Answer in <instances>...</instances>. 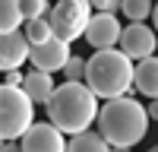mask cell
Wrapping results in <instances>:
<instances>
[{"mask_svg":"<svg viewBox=\"0 0 158 152\" xmlns=\"http://www.w3.org/2000/svg\"><path fill=\"white\" fill-rule=\"evenodd\" d=\"M149 124H152L149 108L130 95L104 101L98 114V133L111 146H123V149H133L136 143H142L149 133Z\"/></svg>","mask_w":158,"mask_h":152,"instance_id":"cell-1","label":"cell"},{"mask_svg":"<svg viewBox=\"0 0 158 152\" xmlns=\"http://www.w3.org/2000/svg\"><path fill=\"white\" fill-rule=\"evenodd\" d=\"M98 114H101L98 95L85 82H63V86H57L54 98L48 101V120L57 124L70 136H79V133L92 130Z\"/></svg>","mask_w":158,"mask_h":152,"instance_id":"cell-2","label":"cell"},{"mask_svg":"<svg viewBox=\"0 0 158 152\" xmlns=\"http://www.w3.org/2000/svg\"><path fill=\"white\" fill-rule=\"evenodd\" d=\"M85 86L104 101L123 98L130 89L136 86V63H133V57H127L123 51H117V48L95 51V54L89 57Z\"/></svg>","mask_w":158,"mask_h":152,"instance_id":"cell-3","label":"cell"},{"mask_svg":"<svg viewBox=\"0 0 158 152\" xmlns=\"http://www.w3.org/2000/svg\"><path fill=\"white\" fill-rule=\"evenodd\" d=\"M35 127V101L22 86L0 89V133L3 139H22Z\"/></svg>","mask_w":158,"mask_h":152,"instance_id":"cell-4","label":"cell"},{"mask_svg":"<svg viewBox=\"0 0 158 152\" xmlns=\"http://www.w3.org/2000/svg\"><path fill=\"white\" fill-rule=\"evenodd\" d=\"M92 3L89 0H57L54 10H51V29L57 38L63 41H76V38H85V29L92 22Z\"/></svg>","mask_w":158,"mask_h":152,"instance_id":"cell-5","label":"cell"},{"mask_svg":"<svg viewBox=\"0 0 158 152\" xmlns=\"http://www.w3.org/2000/svg\"><path fill=\"white\" fill-rule=\"evenodd\" d=\"M120 51L133 60H146L158 54V35L155 29H149L146 22H130L123 35H120Z\"/></svg>","mask_w":158,"mask_h":152,"instance_id":"cell-6","label":"cell"},{"mask_svg":"<svg viewBox=\"0 0 158 152\" xmlns=\"http://www.w3.org/2000/svg\"><path fill=\"white\" fill-rule=\"evenodd\" d=\"M19 152H67V139H63V130L51 120H38L29 133L19 139Z\"/></svg>","mask_w":158,"mask_h":152,"instance_id":"cell-7","label":"cell"},{"mask_svg":"<svg viewBox=\"0 0 158 152\" xmlns=\"http://www.w3.org/2000/svg\"><path fill=\"white\" fill-rule=\"evenodd\" d=\"M120 19L114 16V13H95L89 22V29H85V41L95 48V51H108L114 44H120Z\"/></svg>","mask_w":158,"mask_h":152,"instance_id":"cell-8","label":"cell"},{"mask_svg":"<svg viewBox=\"0 0 158 152\" xmlns=\"http://www.w3.org/2000/svg\"><path fill=\"white\" fill-rule=\"evenodd\" d=\"M70 41H63V38H51L44 44H32V67L35 70H44V73H57L70 63Z\"/></svg>","mask_w":158,"mask_h":152,"instance_id":"cell-9","label":"cell"},{"mask_svg":"<svg viewBox=\"0 0 158 152\" xmlns=\"http://www.w3.org/2000/svg\"><path fill=\"white\" fill-rule=\"evenodd\" d=\"M25 60H32V41L25 32H3L0 38V67L3 73L19 70Z\"/></svg>","mask_w":158,"mask_h":152,"instance_id":"cell-10","label":"cell"},{"mask_svg":"<svg viewBox=\"0 0 158 152\" xmlns=\"http://www.w3.org/2000/svg\"><path fill=\"white\" fill-rule=\"evenodd\" d=\"M22 89L32 95L35 105H48V101L54 98V92H57L54 79H51V73H44V70H32L29 76H25V86H22Z\"/></svg>","mask_w":158,"mask_h":152,"instance_id":"cell-11","label":"cell"},{"mask_svg":"<svg viewBox=\"0 0 158 152\" xmlns=\"http://www.w3.org/2000/svg\"><path fill=\"white\" fill-rule=\"evenodd\" d=\"M136 89L149 98H158V54L136 63Z\"/></svg>","mask_w":158,"mask_h":152,"instance_id":"cell-12","label":"cell"},{"mask_svg":"<svg viewBox=\"0 0 158 152\" xmlns=\"http://www.w3.org/2000/svg\"><path fill=\"white\" fill-rule=\"evenodd\" d=\"M111 149L114 146L101 133H95V130H85L79 136H70V146H67V152H111Z\"/></svg>","mask_w":158,"mask_h":152,"instance_id":"cell-13","label":"cell"},{"mask_svg":"<svg viewBox=\"0 0 158 152\" xmlns=\"http://www.w3.org/2000/svg\"><path fill=\"white\" fill-rule=\"evenodd\" d=\"M19 22H25L22 0H0V29L3 32H19Z\"/></svg>","mask_w":158,"mask_h":152,"instance_id":"cell-14","label":"cell"},{"mask_svg":"<svg viewBox=\"0 0 158 152\" xmlns=\"http://www.w3.org/2000/svg\"><path fill=\"white\" fill-rule=\"evenodd\" d=\"M152 13H155L152 0H123V16L130 22H146Z\"/></svg>","mask_w":158,"mask_h":152,"instance_id":"cell-15","label":"cell"},{"mask_svg":"<svg viewBox=\"0 0 158 152\" xmlns=\"http://www.w3.org/2000/svg\"><path fill=\"white\" fill-rule=\"evenodd\" d=\"M25 35H29L32 44H44L54 38V29H51V19H32L25 22Z\"/></svg>","mask_w":158,"mask_h":152,"instance_id":"cell-16","label":"cell"},{"mask_svg":"<svg viewBox=\"0 0 158 152\" xmlns=\"http://www.w3.org/2000/svg\"><path fill=\"white\" fill-rule=\"evenodd\" d=\"M51 6L48 0H22V16H25V22H32V19H48L51 16Z\"/></svg>","mask_w":158,"mask_h":152,"instance_id":"cell-17","label":"cell"},{"mask_svg":"<svg viewBox=\"0 0 158 152\" xmlns=\"http://www.w3.org/2000/svg\"><path fill=\"white\" fill-rule=\"evenodd\" d=\"M85 70H89V60L73 54L70 63L63 67V76H67V82H85Z\"/></svg>","mask_w":158,"mask_h":152,"instance_id":"cell-18","label":"cell"},{"mask_svg":"<svg viewBox=\"0 0 158 152\" xmlns=\"http://www.w3.org/2000/svg\"><path fill=\"white\" fill-rule=\"evenodd\" d=\"M3 86H25V76H22L19 70H10V73H6V82H3Z\"/></svg>","mask_w":158,"mask_h":152,"instance_id":"cell-19","label":"cell"},{"mask_svg":"<svg viewBox=\"0 0 158 152\" xmlns=\"http://www.w3.org/2000/svg\"><path fill=\"white\" fill-rule=\"evenodd\" d=\"M149 114H152V120H158V98H152V105H149Z\"/></svg>","mask_w":158,"mask_h":152,"instance_id":"cell-20","label":"cell"},{"mask_svg":"<svg viewBox=\"0 0 158 152\" xmlns=\"http://www.w3.org/2000/svg\"><path fill=\"white\" fill-rule=\"evenodd\" d=\"M104 3H108V0H92V6H95V10H104Z\"/></svg>","mask_w":158,"mask_h":152,"instance_id":"cell-21","label":"cell"},{"mask_svg":"<svg viewBox=\"0 0 158 152\" xmlns=\"http://www.w3.org/2000/svg\"><path fill=\"white\" fill-rule=\"evenodd\" d=\"M152 22H155V32H158V3H155V13H152Z\"/></svg>","mask_w":158,"mask_h":152,"instance_id":"cell-22","label":"cell"},{"mask_svg":"<svg viewBox=\"0 0 158 152\" xmlns=\"http://www.w3.org/2000/svg\"><path fill=\"white\" fill-rule=\"evenodd\" d=\"M111 152H130V149H123V146H114V149H111Z\"/></svg>","mask_w":158,"mask_h":152,"instance_id":"cell-23","label":"cell"},{"mask_svg":"<svg viewBox=\"0 0 158 152\" xmlns=\"http://www.w3.org/2000/svg\"><path fill=\"white\" fill-rule=\"evenodd\" d=\"M149 152H158V146H152V149H149Z\"/></svg>","mask_w":158,"mask_h":152,"instance_id":"cell-24","label":"cell"},{"mask_svg":"<svg viewBox=\"0 0 158 152\" xmlns=\"http://www.w3.org/2000/svg\"><path fill=\"white\" fill-rule=\"evenodd\" d=\"M89 3H92V0H89Z\"/></svg>","mask_w":158,"mask_h":152,"instance_id":"cell-25","label":"cell"}]
</instances>
